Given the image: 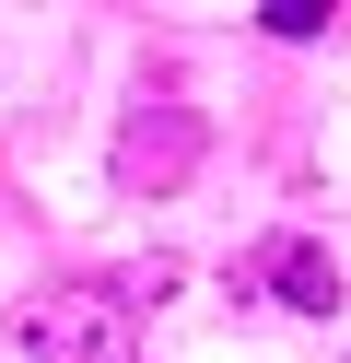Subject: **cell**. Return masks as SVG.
Here are the masks:
<instances>
[{"mask_svg": "<svg viewBox=\"0 0 351 363\" xmlns=\"http://www.w3.org/2000/svg\"><path fill=\"white\" fill-rule=\"evenodd\" d=\"M199 152H211V118H199V106H140V118L117 129V188L164 199V188H187Z\"/></svg>", "mask_w": 351, "mask_h": 363, "instance_id": "cell-2", "label": "cell"}, {"mask_svg": "<svg viewBox=\"0 0 351 363\" xmlns=\"http://www.w3.org/2000/svg\"><path fill=\"white\" fill-rule=\"evenodd\" d=\"M257 293L293 305V316H340V258H328L316 235H269L257 246Z\"/></svg>", "mask_w": 351, "mask_h": 363, "instance_id": "cell-3", "label": "cell"}, {"mask_svg": "<svg viewBox=\"0 0 351 363\" xmlns=\"http://www.w3.org/2000/svg\"><path fill=\"white\" fill-rule=\"evenodd\" d=\"M257 24H269V35H328L340 0H257Z\"/></svg>", "mask_w": 351, "mask_h": 363, "instance_id": "cell-4", "label": "cell"}, {"mask_svg": "<svg viewBox=\"0 0 351 363\" xmlns=\"http://www.w3.org/2000/svg\"><path fill=\"white\" fill-rule=\"evenodd\" d=\"M140 293H164V269H117V281H70V293H47V305L23 316L35 363H106L117 328L140 316Z\"/></svg>", "mask_w": 351, "mask_h": 363, "instance_id": "cell-1", "label": "cell"}]
</instances>
